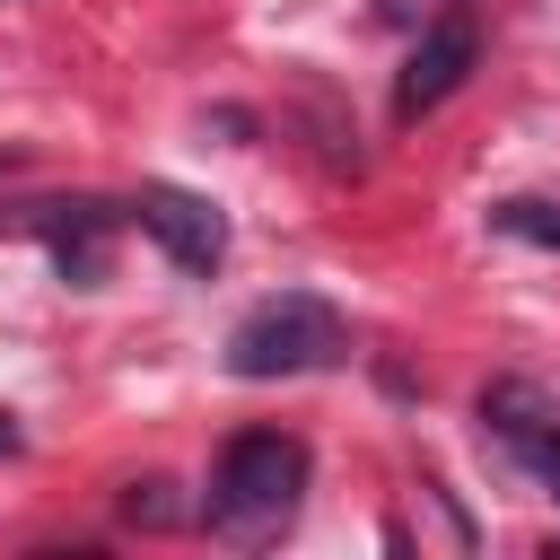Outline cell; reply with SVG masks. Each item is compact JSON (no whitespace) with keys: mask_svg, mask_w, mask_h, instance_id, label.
Returning <instances> with one entry per match:
<instances>
[{"mask_svg":"<svg viewBox=\"0 0 560 560\" xmlns=\"http://www.w3.org/2000/svg\"><path fill=\"white\" fill-rule=\"evenodd\" d=\"M298 490H306V446L289 429H236L210 472V525L236 542H262L298 516Z\"/></svg>","mask_w":560,"mask_h":560,"instance_id":"6da1fadb","label":"cell"},{"mask_svg":"<svg viewBox=\"0 0 560 560\" xmlns=\"http://www.w3.org/2000/svg\"><path fill=\"white\" fill-rule=\"evenodd\" d=\"M341 350H350V332H341L332 298H315V289H280V298H262V306L228 332V376H245V385L315 376V368H332Z\"/></svg>","mask_w":560,"mask_h":560,"instance_id":"7a4b0ae2","label":"cell"},{"mask_svg":"<svg viewBox=\"0 0 560 560\" xmlns=\"http://www.w3.org/2000/svg\"><path fill=\"white\" fill-rule=\"evenodd\" d=\"M481 438H499L508 464H525L551 499H560V402L534 376H490L481 385Z\"/></svg>","mask_w":560,"mask_h":560,"instance_id":"3957f363","label":"cell"},{"mask_svg":"<svg viewBox=\"0 0 560 560\" xmlns=\"http://www.w3.org/2000/svg\"><path fill=\"white\" fill-rule=\"evenodd\" d=\"M122 210L140 219V236L166 245L175 271H219V262H228V219H219V201H201V192H184V184H140Z\"/></svg>","mask_w":560,"mask_h":560,"instance_id":"277c9868","label":"cell"},{"mask_svg":"<svg viewBox=\"0 0 560 560\" xmlns=\"http://www.w3.org/2000/svg\"><path fill=\"white\" fill-rule=\"evenodd\" d=\"M481 61V35L464 26V18H438L420 44H411V61H402V79H394V114L402 122H420L429 105H446L455 88H464V70Z\"/></svg>","mask_w":560,"mask_h":560,"instance_id":"5b68a950","label":"cell"},{"mask_svg":"<svg viewBox=\"0 0 560 560\" xmlns=\"http://www.w3.org/2000/svg\"><path fill=\"white\" fill-rule=\"evenodd\" d=\"M490 228H499V236H516V245H542V254H560V201L508 192V201H490Z\"/></svg>","mask_w":560,"mask_h":560,"instance_id":"8992f818","label":"cell"},{"mask_svg":"<svg viewBox=\"0 0 560 560\" xmlns=\"http://www.w3.org/2000/svg\"><path fill=\"white\" fill-rule=\"evenodd\" d=\"M122 516L131 525H184V499H175V481H131L122 490Z\"/></svg>","mask_w":560,"mask_h":560,"instance_id":"52a82bcc","label":"cell"},{"mask_svg":"<svg viewBox=\"0 0 560 560\" xmlns=\"http://www.w3.org/2000/svg\"><path fill=\"white\" fill-rule=\"evenodd\" d=\"M18 446H26V438H18V420L0 411V455H18Z\"/></svg>","mask_w":560,"mask_h":560,"instance_id":"ba28073f","label":"cell"},{"mask_svg":"<svg viewBox=\"0 0 560 560\" xmlns=\"http://www.w3.org/2000/svg\"><path fill=\"white\" fill-rule=\"evenodd\" d=\"M385 18H420V0H385Z\"/></svg>","mask_w":560,"mask_h":560,"instance_id":"9c48e42d","label":"cell"}]
</instances>
